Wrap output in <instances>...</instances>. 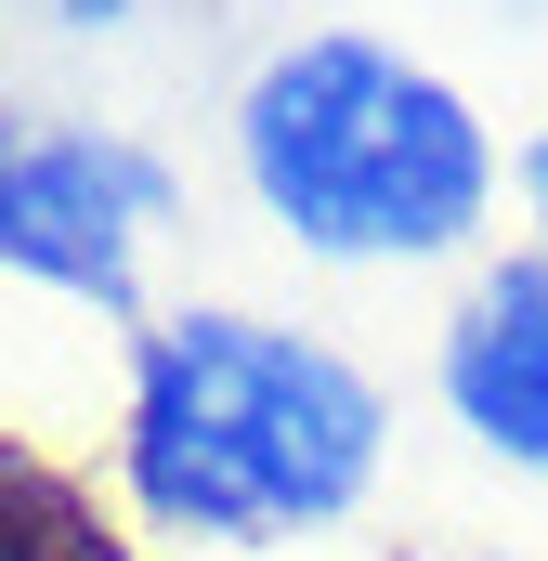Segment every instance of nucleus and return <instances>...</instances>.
Segmentation results:
<instances>
[{
    "mask_svg": "<svg viewBox=\"0 0 548 561\" xmlns=\"http://www.w3.org/2000/svg\"><path fill=\"white\" fill-rule=\"evenodd\" d=\"M170 209V170L92 118H0V262L132 313V249Z\"/></svg>",
    "mask_w": 548,
    "mask_h": 561,
    "instance_id": "7ed1b4c3",
    "label": "nucleus"
},
{
    "mask_svg": "<svg viewBox=\"0 0 548 561\" xmlns=\"http://www.w3.org/2000/svg\"><path fill=\"white\" fill-rule=\"evenodd\" d=\"M523 196H536V222H548V131H536V157H523Z\"/></svg>",
    "mask_w": 548,
    "mask_h": 561,
    "instance_id": "423d86ee",
    "label": "nucleus"
},
{
    "mask_svg": "<svg viewBox=\"0 0 548 561\" xmlns=\"http://www.w3.org/2000/svg\"><path fill=\"white\" fill-rule=\"evenodd\" d=\"M236 157L249 196L327 262H431L470 249V222L496 209V144L470 92L366 26L262 53V79L236 92Z\"/></svg>",
    "mask_w": 548,
    "mask_h": 561,
    "instance_id": "f03ea898",
    "label": "nucleus"
},
{
    "mask_svg": "<svg viewBox=\"0 0 548 561\" xmlns=\"http://www.w3.org/2000/svg\"><path fill=\"white\" fill-rule=\"evenodd\" d=\"M0 561H118V536H105V510L53 457L0 444Z\"/></svg>",
    "mask_w": 548,
    "mask_h": 561,
    "instance_id": "39448f33",
    "label": "nucleus"
},
{
    "mask_svg": "<svg viewBox=\"0 0 548 561\" xmlns=\"http://www.w3.org/2000/svg\"><path fill=\"white\" fill-rule=\"evenodd\" d=\"M444 405L510 470H548V249L536 262H496L470 287V313L444 327Z\"/></svg>",
    "mask_w": 548,
    "mask_h": 561,
    "instance_id": "20e7f679",
    "label": "nucleus"
},
{
    "mask_svg": "<svg viewBox=\"0 0 548 561\" xmlns=\"http://www.w3.org/2000/svg\"><path fill=\"white\" fill-rule=\"evenodd\" d=\"M379 470V392L353 353L262 313H170L144 327L132 379V496L183 536L262 549L313 536Z\"/></svg>",
    "mask_w": 548,
    "mask_h": 561,
    "instance_id": "f257e3e1",
    "label": "nucleus"
}]
</instances>
